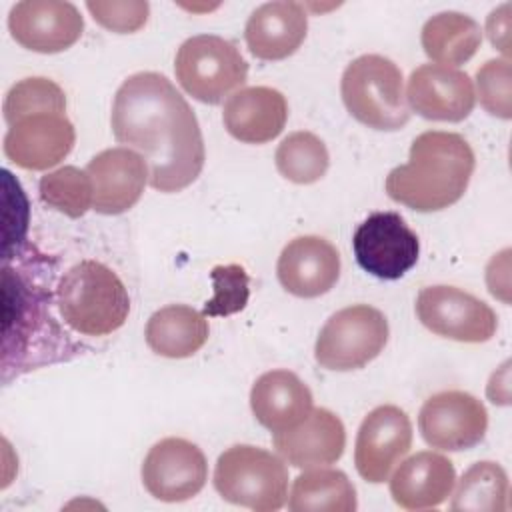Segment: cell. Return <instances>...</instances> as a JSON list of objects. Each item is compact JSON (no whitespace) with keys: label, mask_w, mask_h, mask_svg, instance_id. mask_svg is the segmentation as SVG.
<instances>
[{"label":"cell","mask_w":512,"mask_h":512,"mask_svg":"<svg viewBox=\"0 0 512 512\" xmlns=\"http://www.w3.org/2000/svg\"><path fill=\"white\" fill-rule=\"evenodd\" d=\"M110 124L120 144L140 150L154 190L180 192L200 176L206 148L198 118L164 74L128 76L116 90Z\"/></svg>","instance_id":"6da1fadb"},{"label":"cell","mask_w":512,"mask_h":512,"mask_svg":"<svg viewBox=\"0 0 512 512\" xmlns=\"http://www.w3.org/2000/svg\"><path fill=\"white\" fill-rule=\"evenodd\" d=\"M474 152L456 132L428 130L412 140L408 162L386 176V194L416 212H438L456 204L472 178Z\"/></svg>","instance_id":"7a4b0ae2"},{"label":"cell","mask_w":512,"mask_h":512,"mask_svg":"<svg viewBox=\"0 0 512 512\" xmlns=\"http://www.w3.org/2000/svg\"><path fill=\"white\" fill-rule=\"evenodd\" d=\"M62 320L78 334L108 336L124 326L130 296L114 270L96 260L68 268L56 286Z\"/></svg>","instance_id":"3957f363"},{"label":"cell","mask_w":512,"mask_h":512,"mask_svg":"<svg viewBox=\"0 0 512 512\" xmlns=\"http://www.w3.org/2000/svg\"><path fill=\"white\" fill-rule=\"evenodd\" d=\"M346 110L374 130H400L410 120L400 68L386 56L364 54L352 60L340 82Z\"/></svg>","instance_id":"277c9868"},{"label":"cell","mask_w":512,"mask_h":512,"mask_svg":"<svg viewBox=\"0 0 512 512\" xmlns=\"http://www.w3.org/2000/svg\"><path fill=\"white\" fill-rule=\"evenodd\" d=\"M214 488L230 504L272 512L286 504L288 470L276 454L258 446L236 444L218 456Z\"/></svg>","instance_id":"5b68a950"},{"label":"cell","mask_w":512,"mask_h":512,"mask_svg":"<svg viewBox=\"0 0 512 512\" xmlns=\"http://www.w3.org/2000/svg\"><path fill=\"white\" fill-rule=\"evenodd\" d=\"M174 72L180 86L198 102L220 104L248 78V62L226 38L198 34L176 52Z\"/></svg>","instance_id":"8992f818"},{"label":"cell","mask_w":512,"mask_h":512,"mask_svg":"<svg viewBox=\"0 0 512 512\" xmlns=\"http://www.w3.org/2000/svg\"><path fill=\"white\" fill-rule=\"evenodd\" d=\"M386 316L368 304H354L332 314L322 326L314 358L326 370L350 372L372 362L388 342Z\"/></svg>","instance_id":"52a82bcc"},{"label":"cell","mask_w":512,"mask_h":512,"mask_svg":"<svg viewBox=\"0 0 512 512\" xmlns=\"http://www.w3.org/2000/svg\"><path fill=\"white\" fill-rule=\"evenodd\" d=\"M418 320L434 334L456 342H488L498 328L496 312L456 286H426L416 298Z\"/></svg>","instance_id":"ba28073f"},{"label":"cell","mask_w":512,"mask_h":512,"mask_svg":"<svg viewBox=\"0 0 512 512\" xmlns=\"http://www.w3.org/2000/svg\"><path fill=\"white\" fill-rule=\"evenodd\" d=\"M352 250L364 272L380 280H398L418 262L420 242L398 212H374L358 224Z\"/></svg>","instance_id":"9c48e42d"},{"label":"cell","mask_w":512,"mask_h":512,"mask_svg":"<svg viewBox=\"0 0 512 512\" xmlns=\"http://www.w3.org/2000/svg\"><path fill=\"white\" fill-rule=\"evenodd\" d=\"M418 428L432 448L448 452L470 450L486 434L488 412L476 396L462 390H444L422 404Z\"/></svg>","instance_id":"30bf717a"},{"label":"cell","mask_w":512,"mask_h":512,"mask_svg":"<svg viewBox=\"0 0 512 512\" xmlns=\"http://www.w3.org/2000/svg\"><path fill=\"white\" fill-rule=\"evenodd\" d=\"M208 480L204 452L186 438H162L142 462V484L162 502H184L194 498Z\"/></svg>","instance_id":"8fae6325"},{"label":"cell","mask_w":512,"mask_h":512,"mask_svg":"<svg viewBox=\"0 0 512 512\" xmlns=\"http://www.w3.org/2000/svg\"><path fill=\"white\" fill-rule=\"evenodd\" d=\"M412 424L408 414L394 406L382 404L362 420L354 446V464L358 474L380 484L390 478L392 468L410 452Z\"/></svg>","instance_id":"7c38bea8"},{"label":"cell","mask_w":512,"mask_h":512,"mask_svg":"<svg viewBox=\"0 0 512 512\" xmlns=\"http://www.w3.org/2000/svg\"><path fill=\"white\" fill-rule=\"evenodd\" d=\"M76 132L66 112L26 114L8 126L6 158L24 170H48L74 148Z\"/></svg>","instance_id":"4fadbf2b"},{"label":"cell","mask_w":512,"mask_h":512,"mask_svg":"<svg viewBox=\"0 0 512 512\" xmlns=\"http://www.w3.org/2000/svg\"><path fill=\"white\" fill-rule=\"evenodd\" d=\"M8 30L22 48L40 54H56L80 40L84 18L70 2L24 0L12 6Z\"/></svg>","instance_id":"5bb4252c"},{"label":"cell","mask_w":512,"mask_h":512,"mask_svg":"<svg viewBox=\"0 0 512 512\" xmlns=\"http://www.w3.org/2000/svg\"><path fill=\"white\" fill-rule=\"evenodd\" d=\"M86 174L92 182V206L106 216L130 210L150 176L144 156L128 146L102 150L88 162Z\"/></svg>","instance_id":"9a60e30c"},{"label":"cell","mask_w":512,"mask_h":512,"mask_svg":"<svg viewBox=\"0 0 512 512\" xmlns=\"http://www.w3.org/2000/svg\"><path fill=\"white\" fill-rule=\"evenodd\" d=\"M406 98L416 114L436 122H460L476 102L470 76L442 64H422L412 70Z\"/></svg>","instance_id":"2e32d148"},{"label":"cell","mask_w":512,"mask_h":512,"mask_svg":"<svg viewBox=\"0 0 512 512\" xmlns=\"http://www.w3.org/2000/svg\"><path fill=\"white\" fill-rule=\"evenodd\" d=\"M276 274L286 292L298 298H318L340 278V252L326 238L298 236L282 248Z\"/></svg>","instance_id":"e0dca14e"},{"label":"cell","mask_w":512,"mask_h":512,"mask_svg":"<svg viewBox=\"0 0 512 512\" xmlns=\"http://www.w3.org/2000/svg\"><path fill=\"white\" fill-rule=\"evenodd\" d=\"M272 442L278 454L294 468H314L340 460L346 446V430L334 412L312 408L296 426L274 432Z\"/></svg>","instance_id":"ac0fdd59"},{"label":"cell","mask_w":512,"mask_h":512,"mask_svg":"<svg viewBox=\"0 0 512 512\" xmlns=\"http://www.w3.org/2000/svg\"><path fill=\"white\" fill-rule=\"evenodd\" d=\"M288 102L270 86H250L234 92L222 110L228 134L244 144H266L286 126Z\"/></svg>","instance_id":"d6986e66"},{"label":"cell","mask_w":512,"mask_h":512,"mask_svg":"<svg viewBox=\"0 0 512 512\" xmlns=\"http://www.w3.org/2000/svg\"><path fill=\"white\" fill-rule=\"evenodd\" d=\"M308 14L298 2H266L258 6L244 28V40L252 56L260 60H284L306 38Z\"/></svg>","instance_id":"ffe728a7"},{"label":"cell","mask_w":512,"mask_h":512,"mask_svg":"<svg viewBox=\"0 0 512 512\" xmlns=\"http://www.w3.org/2000/svg\"><path fill=\"white\" fill-rule=\"evenodd\" d=\"M456 484V470L450 458L424 450L400 464L390 480L392 500L404 510L440 506Z\"/></svg>","instance_id":"44dd1931"},{"label":"cell","mask_w":512,"mask_h":512,"mask_svg":"<svg viewBox=\"0 0 512 512\" xmlns=\"http://www.w3.org/2000/svg\"><path fill=\"white\" fill-rule=\"evenodd\" d=\"M312 402L310 388L290 370L264 372L250 390L252 414L272 434L302 422Z\"/></svg>","instance_id":"7402d4cb"},{"label":"cell","mask_w":512,"mask_h":512,"mask_svg":"<svg viewBox=\"0 0 512 512\" xmlns=\"http://www.w3.org/2000/svg\"><path fill=\"white\" fill-rule=\"evenodd\" d=\"M4 282V346L14 340V348L4 354L2 360L16 354L14 368L22 366V354L28 350L30 338L40 330L42 324L50 322V312L46 314L48 298L42 290L30 286L16 270L8 264L2 274Z\"/></svg>","instance_id":"603a6c76"},{"label":"cell","mask_w":512,"mask_h":512,"mask_svg":"<svg viewBox=\"0 0 512 512\" xmlns=\"http://www.w3.org/2000/svg\"><path fill=\"white\" fill-rule=\"evenodd\" d=\"M210 326L204 312L186 304H168L156 310L146 324L148 348L164 358H188L208 340Z\"/></svg>","instance_id":"cb8c5ba5"},{"label":"cell","mask_w":512,"mask_h":512,"mask_svg":"<svg viewBox=\"0 0 512 512\" xmlns=\"http://www.w3.org/2000/svg\"><path fill=\"white\" fill-rule=\"evenodd\" d=\"M424 54L442 66L468 62L482 44L480 24L462 12H440L426 20L420 36Z\"/></svg>","instance_id":"d4e9b609"},{"label":"cell","mask_w":512,"mask_h":512,"mask_svg":"<svg viewBox=\"0 0 512 512\" xmlns=\"http://www.w3.org/2000/svg\"><path fill=\"white\" fill-rule=\"evenodd\" d=\"M356 488L340 470H308L296 476L288 508L294 512L326 510V512H354Z\"/></svg>","instance_id":"484cf974"},{"label":"cell","mask_w":512,"mask_h":512,"mask_svg":"<svg viewBox=\"0 0 512 512\" xmlns=\"http://www.w3.org/2000/svg\"><path fill=\"white\" fill-rule=\"evenodd\" d=\"M452 510L504 512L508 508V476L496 462H476L460 478Z\"/></svg>","instance_id":"4316f807"},{"label":"cell","mask_w":512,"mask_h":512,"mask_svg":"<svg viewBox=\"0 0 512 512\" xmlns=\"http://www.w3.org/2000/svg\"><path fill=\"white\" fill-rule=\"evenodd\" d=\"M278 172L294 184L318 182L330 164L326 144L312 132L298 130L288 134L276 150Z\"/></svg>","instance_id":"83f0119b"},{"label":"cell","mask_w":512,"mask_h":512,"mask_svg":"<svg viewBox=\"0 0 512 512\" xmlns=\"http://www.w3.org/2000/svg\"><path fill=\"white\" fill-rule=\"evenodd\" d=\"M38 192L44 204L66 214L80 218L92 206V182L86 170L76 166H62L40 178Z\"/></svg>","instance_id":"f1b7e54d"},{"label":"cell","mask_w":512,"mask_h":512,"mask_svg":"<svg viewBox=\"0 0 512 512\" xmlns=\"http://www.w3.org/2000/svg\"><path fill=\"white\" fill-rule=\"evenodd\" d=\"M2 112L8 126L26 114L66 112V94L50 78H24L6 92Z\"/></svg>","instance_id":"f546056e"},{"label":"cell","mask_w":512,"mask_h":512,"mask_svg":"<svg viewBox=\"0 0 512 512\" xmlns=\"http://www.w3.org/2000/svg\"><path fill=\"white\" fill-rule=\"evenodd\" d=\"M476 86L480 104L488 114L502 120H508L512 116L510 58H494L484 62L476 72Z\"/></svg>","instance_id":"4dcf8cb0"},{"label":"cell","mask_w":512,"mask_h":512,"mask_svg":"<svg viewBox=\"0 0 512 512\" xmlns=\"http://www.w3.org/2000/svg\"><path fill=\"white\" fill-rule=\"evenodd\" d=\"M214 282V296L206 302L204 314L228 316L240 312L248 302V274L238 264L216 266L210 272Z\"/></svg>","instance_id":"1f68e13d"},{"label":"cell","mask_w":512,"mask_h":512,"mask_svg":"<svg viewBox=\"0 0 512 512\" xmlns=\"http://www.w3.org/2000/svg\"><path fill=\"white\" fill-rule=\"evenodd\" d=\"M92 18L106 30L116 34H132L138 32L150 14V4L144 0H122V2H86Z\"/></svg>","instance_id":"d6a6232c"},{"label":"cell","mask_w":512,"mask_h":512,"mask_svg":"<svg viewBox=\"0 0 512 512\" xmlns=\"http://www.w3.org/2000/svg\"><path fill=\"white\" fill-rule=\"evenodd\" d=\"M486 32L490 42L508 58V32H510V4H502L492 10L486 20Z\"/></svg>","instance_id":"836d02e7"}]
</instances>
